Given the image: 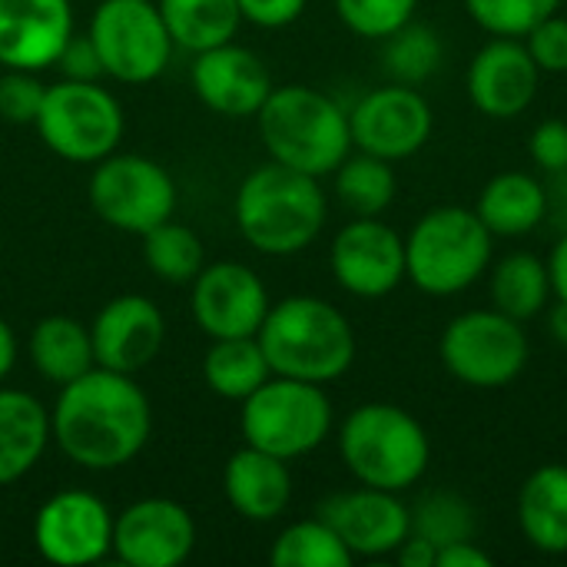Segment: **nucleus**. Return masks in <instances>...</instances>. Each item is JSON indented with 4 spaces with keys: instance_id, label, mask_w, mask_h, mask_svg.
I'll list each match as a JSON object with an SVG mask.
<instances>
[{
    "instance_id": "obj_1",
    "label": "nucleus",
    "mask_w": 567,
    "mask_h": 567,
    "mask_svg": "<svg viewBox=\"0 0 567 567\" xmlns=\"http://www.w3.org/2000/svg\"><path fill=\"white\" fill-rule=\"evenodd\" d=\"M153 435V405L133 375L93 365L60 385L50 409V439L83 472L126 468Z\"/></svg>"
},
{
    "instance_id": "obj_2",
    "label": "nucleus",
    "mask_w": 567,
    "mask_h": 567,
    "mask_svg": "<svg viewBox=\"0 0 567 567\" xmlns=\"http://www.w3.org/2000/svg\"><path fill=\"white\" fill-rule=\"evenodd\" d=\"M233 216L239 236L262 256H299L309 249L329 219L322 183L276 159L246 173L236 189Z\"/></svg>"
},
{
    "instance_id": "obj_3",
    "label": "nucleus",
    "mask_w": 567,
    "mask_h": 567,
    "mask_svg": "<svg viewBox=\"0 0 567 567\" xmlns=\"http://www.w3.org/2000/svg\"><path fill=\"white\" fill-rule=\"evenodd\" d=\"M272 375L316 385L339 382L359 355L349 316L319 296H286L272 302L256 332Z\"/></svg>"
},
{
    "instance_id": "obj_4",
    "label": "nucleus",
    "mask_w": 567,
    "mask_h": 567,
    "mask_svg": "<svg viewBox=\"0 0 567 567\" xmlns=\"http://www.w3.org/2000/svg\"><path fill=\"white\" fill-rule=\"evenodd\" d=\"M256 126L269 159L316 179L332 176L352 153L349 110L326 90L306 83L272 86L256 113Z\"/></svg>"
},
{
    "instance_id": "obj_5",
    "label": "nucleus",
    "mask_w": 567,
    "mask_h": 567,
    "mask_svg": "<svg viewBox=\"0 0 567 567\" xmlns=\"http://www.w3.org/2000/svg\"><path fill=\"white\" fill-rule=\"evenodd\" d=\"M339 458L359 485L405 495L432 465V439L409 409L365 402L339 425Z\"/></svg>"
},
{
    "instance_id": "obj_6",
    "label": "nucleus",
    "mask_w": 567,
    "mask_h": 567,
    "mask_svg": "<svg viewBox=\"0 0 567 567\" xmlns=\"http://www.w3.org/2000/svg\"><path fill=\"white\" fill-rule=\"evenodd\" d=\"M495 236L468 206H435L405 236V279L435 299L458 296L488 276Z\"/></svg>"
},
{
    "instance_id": "obj_7",
    "label": "nucleus",
    "mask_w": 567,
    "mask_h": 567,
    "mask_svg": "<svg viewBox=\"0 0 567 567\" xmlns=\"http://www.w3.org/2000/svg\"><path fill=\"white\" fill-rule=\"evenodd\" d=\"M239 432L243 442L262 449L276 458L296 462L312 455L329 442L336 412L326 395V385L269 375L249 399L239 402Z\"/></svg>"
},
{
    "instance_id": "obj_8",
    "label": "nucleus",
    "mask_w": 567,
    "mask_h": 567,
    "mask_svg": "<svg viewBox=\"0 0 567 567\" xmlns=\"http://www.w3.org/2000/svg\"><path fill=\"white\" fill-rule=\"evenodd\" d=\"M33 130L53 156L93 166L120 150L126 116L100 80H56L43 93Z\"/></svg>"
},
{
    "instance_id": "obj_9",
    "label": "nucleus",
    "mask_w": 567,
    "mask_h": 567,
    "mask_svg": "<svg viewBox=\"0 0 567 567\" xmlns=\"http://www.w3.org/2000/svg\"><path fill=\"white\" fill-rule=\"evenodd\" d=\"M439 359L445 372L482 392L508 389L522 379L532 359V342L525 322L488 309H465L442 329Z\"/></svg>"
},
{
    "instance_id": "obj_10",
    "label": "nucleus",
    "mask_w": 567,
    "mask_h": 567,
    "mask_svg": "<svg viewBox=\"0 0 567 567\" xmlns=\"http://www.w3.org/2000/svg\"><path fill=\"white\" fill-rule=\"evenodd\" d=\"M86 37L100 53L103 76L130 86L153 83L176 50L156 0H100Z\"/></svg>"
},
{
    "instance_id": "obj_11",
    "label": "nucleus",
    "mask_w": 567,
    "mask_h": 567,
    "mask_svg": "<svg viewBox=\"0 0 567 567\" xmlns=\"http://www.w3.org/2000/svg\"><path fill=\"white\" fill-rule=\"evenodd\" d=\"M86 196L106 226L130 236H143L176 213V183L169 169L140 153H110L93 163Z\"/></svg>"
},
{
    "instance_id": "obj_12",
    "label": "nucleus",
    "mask_w": 567,
    "mask_h": 567,
    "mask_svg": "<svg viewBox=\"0 0 567 567\" xmlns=\"http://www.w3.org/2000/svg\"><path fill=\"white\" fill-rule=\"evenodd\" d=\"M33 548L56 567H90L113 551V512L83 488L53 492L33 515Z\"/></svg>"
},
{
    "instance_id": "obj_13",
    "label": "nucleus",
    "mask_w": 567,
    "mask_h": 567,
    "mask_svg": "<svg viewBox=\"0 0 567 567\" xmlns=\"http://www.w3.org/2000/svg\"><path fill=\"white\" fill-rule=\"evenodd\" d=\"M349 130L352 150L399 163L425 150L435 130V113L419 86L389 80L385 86L369 90L349 110Z\"/></svg>"
},
{
    "instance_id": "obj_14",
    "label": "nucleus",
    "mask_w": 567,
    "mask_h": 567,
    "mask_svg": "<svg viewBox=\"0 0 567 567\" xmlns=\"http://www.w3.org/2000/svg\"><path fill=\"white\" fill-rule=\"evenodd\" d=\"M269 289L246 262L219 259L206 262L189 282L193 322L206 339H246L256 336L269 312Z\"/></svg>"
},
{
    "instance_id": "obj_15",
    "label": "nucleus",
    "mask_w": 567,
    "mask_h": 567,
    "mask_svg": "<svg viewBox=\"0 0 567 567\" xmlns=\"http://www.w3.org/2000/svg\"><path fill=\"white\" fill-rule=\"evenodd\" d=\"M329 269L342 292L385 299L405 282V236L379 216H355L336 233Z\"/></svg>"
},
{
    "instance_id": "obj_16",
    "label": "nucleus",
    "mask_w": 567,
    "mask_h": 567,
    "mask_svg": "<svg viewBox=\"0 0 567 567\" xmlns=\"http://www.w3.org/2000/svg\"><path fill=\"white\" fill-rule=\"evenodd\" d=\"M196 551V522L173 498H140L113 515V558L130 567H179Z\"/></svg>"
},
{
    "instance_id": "obj_17",
    "label": "nucleus",
    "mask_w": 567,
    "mask_h": 567,
    "mask_svg": "<svg viewBox=\"0 0 567 567\" xmlns=\"http://www.w3.org/2000/svg\"><path fill=\"white\" fill-rule=\"evenodd\" d=\"M189 83L199 103L226 120H256L259 106L272 93L266 60L256 50L239 47L236 40L193 53Z\"/></svg>"
},
{
    "instance_id": "obj_18",
    "label": "nucleus",
    "mask_w": 567,
    "mask_h": 567,
    "mask_svg": "<svg viewBox=\"0 0 567 567\" xmlns=\"http://www.w3.org/2000/svg\"><path fill=\"white\" fill-rule=\"evenodd\" d=\"M316 515L332 525L352 558H389L412 535V508L402 495L369 485L326 498Z\"/></svg>"
},
{
    "instance_id": "obj_19",
    "label": "nucleus",
    "mask_w": 567,
    "mask_h": 567,
    "mask_svg": "<svg viewBox=\"0 0 567 567\" xmlns=\"http://www.w3.org/2000/svg\"><path fill=\"white\" fill-rule=\"evenodd\" d=\"M542 70L532 60L525 40L518 37H492L478 47L468 63L465 90L472 106L492 120H515L522 116L542 86Z\"/></svg>"
},
{
    "instance_id": "obj_20",
    "label": "nucleus",
    "mask_w": 567,
    "mask_h": 567,
    "mask_svg": "<svg viewBox=\"0 0 567 567\" xmlns=\"http://www.w3.org/2000/svg\"><path fill=\"white\" fill-rule=\"evenodd\" d=\"M90 339L100 369L136 375L159 355L166 342V319L150 296L126 292L110 299L96 312L90 326Z\"/></svg>"
},
{
    "instance_id": "obj_21",
    "label": "nucleus",
    "mask_w": 567,
    "mask_h": 567,
    "mask_svg": "<svg viewBox=\"0 0 567 567\" xmlns=\"http://www.w3.org/2000/svg\"><path fill=\"white\" fill-rule=\"evenodd\" d=\"M76 33L70 0H0V66L40 73Z\"/></svg>"
},
{
    "instance_id": "obj_22",
    "label": "nucleus",
    "mask_w": 567,
    "mask_h": 567,
    "mask_svg": "<svg viewBox=\"0 0 567 567\" xmlns=\"http://www.w3.org/2000/svg\"><path fill=\"white\" fill-rule=\"evenodd\" d=\"M223 495L229 508L256 525H269L286 515L292 502V472L286 458H276L262 449L243 445L226 458Z\"/></svg>"
},
{
    "instance_id": "obj_23",
    "label": "nucleus",
    "mask_w": 567,
    "mask_h": 567,
    "mask_svg": "<svg viewBox=\"0 0 567 567\" xmlns=\"http://www.w3.org/2000/svg\"><path fill=\"white\" fill-rule=\"evenodd\" d=\"M472 209L495 239H518L548 219V186L535 173L505 169L482 186Z\"/></svg>"
},
{
    "instance_id": "obj_24",
    "label": "nucleus",
    "mask_w": 567,
    "mask_h": 567,
    "mask_svg": "<svg viewBox=\"0 0 567 567\" xmlns=\"http://www.w3.org/2000/svg\"><path fill=\"white\" fill-rule=\"evenodd\" d=\"M50 442V409L23 389L0 385V488L30 475Z\"/></svg>"
},
{
    "instance_id": "obj_25",
    "label": "nucleus",
    "mask_w": 567,
    "mask_h": 567,
    "mask_svg": "<svg viewBox=\"0 0 567 567\" xmlns=\"http://www.w3.org/2000/svg\"><path fill=\"white\" fill-rule=\"evenodd\" d=\"M515 518L525 542L542 555H567V465L535 468L515 498Z\"/></svg>"
},
{
    "instance_id": "obj_26",
    "label": "nucleus",
    "mask_w": 567,
    "mask_h": 567,
    "mask_svg": "<svg viewBox=\"0 0 567 567\" xmlns=\"http://www.w3.org/2000/svg\"><path fill=\"white\" fill-rule=\"evenodd\" d=\"M27 355L37 375L50 385H66L96 365L90 326L73 316H43L27 339Z\"/></svg>"
},
{
    "instance_id": "obj_27",
    "label": "nucleus",
    "mask_w": 567,
    "mask_h": 567,
    "mask_svg": "<svg viewBox=\"0 0 567 567\" xmlns=\"http://www.w3.org/2000/svg\"><path fill=\"white\" fill-rule=\"evenodd\" d=\"M488 292H492V306L518 322H528L535 316H542L551 299V272L548 262L535 252H508L498 262H492L488 269Z\"/></svg>"
},
{
    "instance_id": "obj_28",
    "label": "nucleus",
    "mask_w": 567,
    "mask_h": 567,
    "mask_svg": "<svg viewBox=\"0 0 567 567\" xmlns=\"http://www.w3.org/2000/svg\"><path fill=\"white\" fill-rule=\"evenodd\" d=\"M173 47L199 53L236 40L243 13L239 0H156Z\"/></svg>"
},
{
    "instance_id": "obj_29",
    "label": "nucleus",
    "mask_w": 567,
    "mask_h": 567,
    "mask_svg": "<svg viewBox=\"0 0 567 567\" xmlns=\"http://www.w3.org/2000/svg\"><path fill=\"white\" fill-rule=\"evenodd\" d=\"M272 375L266 352L256 336L246 339H209V349L203 355V382L213 395L226 402L249 399L266 379Z\"/></svg>"
},
{
    "instance_id": "obj_30",
    "label": "nucleus",
    "mask_w": 567,
    "mask_h": 567,
    "mask_svg": "<svg viewBox=\"0 0 567 567\" xmlns=\"http://www.w3.org/2000/svg\"><path fill=\"white\" fill-rule=\"evenodd\" d=\"M336 196L352 216H382L399 193V179L389 159L372 153H349L336 166Z\"/></svg>"
},
{
    "instance_id": "obj_31",
    "label": "nucleus",
    "mask_w": 567,
    "mask_h": 567,
    "mask_svg": "<svg viewBox=\"0 0 567 567\" xmlns=\"http://www.w3.org/2000/svg\"><path fill=\"white\" fill-rule=\"evenodd\" d=\"M442 60H445L442 33L429 23L409 20L405 27H399L382 40V70L389 73L392 83L422 86L442 70Z\"/></svg>"
},
{
    "instance_id": "obj_32",
    "label": "nucleus",
    "mask_w": 567,
    "mask_h": 567,
    "mask_svg": "<svg viewBox=\"0 0 567 567\" xmlns=\"http://www.w3.org/2000/svg\"><path fill=\"white\" fill-rule=\"evenodd\" d=\"M140 239H143L146 269L156 279L169 282V286H189L199 276V269L206 266L203 239L189 226H183L176 219H166V223L153 226Z\"/></svg>"
},
{
    "instance_id": "obj_33",
    "label": "nucleus",
    "mask_w": 567,
    "mask_h": 567,
    "mask_svg": "<svg viewBox=\"0 0 567 567\" xmlns=\"http://www.w3.org/2000/svg\"><path fill=\"white\" fill-rule=\"evenodd\" d=\"M269 561L276 567H349L355 558L332 532V525L316 515L286 525L272 542Z\"/></svg>"
},
{
    "instance_id": "obj_34",
    "label": "nucleus",
    "mask_w": 567,
    "mask_h": 567,
    "mask_svg": "<svg viewBox=\"0 0 567 567\" xmlns=\"http://www.w3.org/2000/svg\"><path fill=\"white\" fill-rule=\"evenodd\" d=\"M475 532H478V518L472 502L452 488H435L412 505V535H422L435 548L475 538Z\"/></svg>"
},
{
    "instance_id": "obj_35",
    "label": "nucleus",
    "mask_w": 567,
    "mask_h": 567,
    "mask_svg": "<svg viewBox=\"0 0 567 567\" xmlns=\"http://www.w3.org/2000/svg\"><path fill=\"white\" fill-rule=\"evenodd\" d=\"M565 0H465L468 17L488 37H525L545 17L558 13Z\"/></svg>"
},
{
    "instance_id": "obj_36",
    "label": "nucleus",
    "mask_w": 567,
    "mask_h": 567,
    "mask_svg": "<svg viewBox=\"0 0 567 567\" xmlns=\"http://www.w3.org/2000/svg\"><path fill=\"white\" fill-rule=\"evenodd\" d=\"M339 20L365 40H385L409 20H415L419 0H332Z\"/></svg>"
},
{
    "instance_id": "obj_37",
    "label": "nucleus",
    "mask_w": 567,
    "mask_h": 567,
    "mask_svg": "<svg viewBox=\"0 0 567 567\" xmlns=\"http://www.w3.org/2000/svg\"><path fill=\"white\" fill-rule=\"evenodd\" d=\"M47 86L37 80V73L27 70H3L0 73V116L17 126H33L40 106H43Z\"/></svg>"
},
{
    "instance_id": "obj_38",
    "label": "nucleus",
    "mask_w": 567,
    "mask_h": 567,
    "mask_svg": "<svg viewBox=\"0 0 567 567\" xmlns=\"http://www.w3.org/2000/svg\"><path fill=\"white\" fill-rule=\"evenodd\" d=\"M522 40H525L532 60L538 63V70H542L545 76L567 73V17H561V13L545 17V20H542L538 27H532Z\"/></svg>"
},
{
    "instance_id": "obj_39",
    "label": "nucleus",
    "mask_w": 567,
    "mask_h": 567,
    "mask_svg": "<svg viewBox=\"0 0 567 567\" xmlns=\"http://www.w3.org/2000/svg\"><path fill=\"white\" fill-rule=\"evenodd\" d=\"M528 156L542 173L567 169V120H542L528 136Z\"/></svg>"
},
{
    "instance_id": "obj_40",
    "label": "nucleus",
    "mask_w": 567,
    "mask_h": 567,
    "mask_svg": "<svg viewBox=\"0 0 567 567\" xmlns=\"http://www.w3.org/2000/svg\"><path fill=\"white\" fill-rule=\"evenodd\" d=\"M63 80H100L103 76V63H100V53L93 47V40L86 33H73L66 40V47L60 50L56 63Z\"/></svg>"
},
{
    "instance_id": "obj_41",
    "label": "nucleus",
    "mask_w": 567,
    "mask_h": 567,
    "mask_svg": "<svg viewBox=\"0 0 567 567\" xmlns=\"http://www.w3.org/2000/svg\"><path fill=\"white\" fill-rule=\"evenodd\" d=\"M309 0H239L243 20L262 27V30H279L296 23L306 13Z\"/></svg>"
},
{
    "instance_id": "obj_42",
    "label": "nucleus",
    "mask_w": 567,
    "mask_h": 567,
    "mask_svg": "<svg viewBox=\"0 0 567 567\" xmlns=\"http://www.w3.org/2000/svg\"><path fill=\"white\" fill-rule=\"evenodd\" d=\"M435 567H492V555L475 538H465V542H452L439 548Z\"/></svg>"
},
{
    "instance_id": "obj_43",
    "label": "nucleus",
    "mask_w": 567,
    "mask_h": 567,
    "mask_svg": "<svg viewBox=\"0 0 567 567\" xmlns=\"http://www.w3.org/2000/svg\"><path fill=\"white\" fill-rule=\"evenodd\" d=\"M392 558L402 567H435L439 548H435L432 542H425L422 535H409V538L395 548Z\"/></svg>"
},
{
    "instance_id": "obj_44",
    "label": "nucleus",
    "mask_w": 567,
    "mask_h": 567,
    "mask_svg": "<svg viewBox=\"0 0 567 567\" xmlns=\"http://www.w3.org/2000/svg\"><path fill=\"white\" fill-rule=\"evenodd\" d=\"M548 272H551L555 299H567V229L561 233V239L555 243L551 256H548Z\"/></svg>"
},
{
    "instance_id": "obj_45",
    "label": "nucleus",
    "mask_w": 567,
    "mask_h": 567,
    "mask_svg": "<svg viewBox=\"0 0 567 567\" xmlns=\"http://www.w3.org/2000/svg\"><path fill=\"white\" fill-rule=\"evenodd\" d=\"M17 365V336L7 319H0V382L13 372Z\"/></svg>"
},
{
    "instance_id": "obj_46",
    "label": "nucleus",
    "mask_w": 567,
    "mask_h": 567,
    "mask_svg": "<svg viewBox=\"0 0 567 567\" xmlns=\"http://www.w3.org/2000/svg\"><path fill=\"white\" fill-rule=\"evenodd\" d=\"M548 332L558 346L567 349V299H555L548 306Z\"/></svg>"
}]
</instances>
